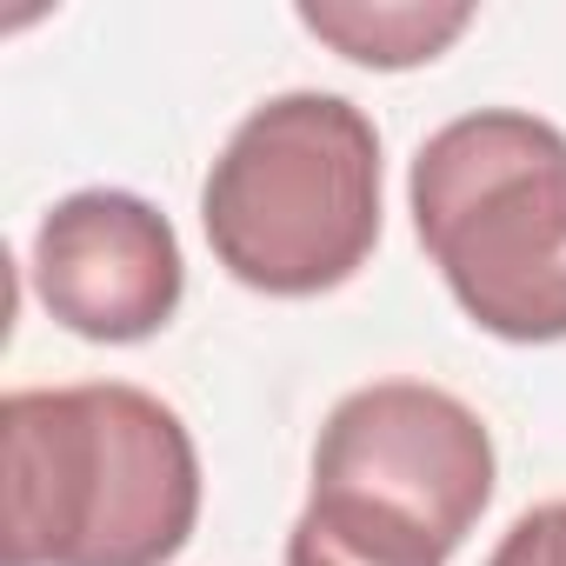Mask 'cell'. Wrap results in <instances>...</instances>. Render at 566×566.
I'll return each instance as SVG.
<instances>
[{
	"label": "cell",
	"instance_id": "cell-3",
	"mask_svg": "<svg viewBox=\"0 0 566 566\" xmlns=\"http://www.w3.org/2000/svg\"><path fill=\"white\" fill-rule=\"evenodd\" d=\"M413 233L460 314L513 347L566 340V134L480 107L427 134L407 174Z\"/></svg>",
	"mask_w": 566,
	"mask_h": 566
},
{
	"label": "cell",
	"instance_id": "cell-2",
	"mask_svg": "<svg viewBox=\"0 0 566 566\" xmlns=\"http://www.w3.org/2000/svg\"><path fill=\"white\" fill-rule=\"evenodd\" d=\"M213 260L253 294L314 301L380 247V134L347 94H273L200 187Z\"/></svg>",
	"mask_w": 566,
	"mask_h": 566
},
{
	"label": "cell",
	"instance_id": "cell-1",
	"mask_svg": "<svg viewBox=\"0 0 566 566\" xmlns=\"http://www.w3.org/2000/svg\"><path fill=\"white\" fill-rule=\"evenodd\" d=\"M0 566H167L200 520V453L180 413L127 380L0 400Z\"/></svg>",
	"mask_w": 566,
	"mask_h": 566
},
{
	"label": "cell",
	"instance_id": "cell-6",
	"mask_svg": "<svg viewBox=\"0 0 566 566\" xmlns=\"http://www.w3.org/2000/svg\"><path fill=\"white\" fill-rule=\"evenodd\" d=\"M301 28L360 67L400 74V67L440 61L473 28V8H427V0H301Z\"/></svg>",
	"mask_w": 566,
	"mask_h": 566
},
{
	"label": "cell",
	"instance_id": "cell-8",
	"mask_svg": "<svg viewBox=\"0 0 566 566\" xmlns=\"http://www.w3.org/2000/svg\"><path fill=\"white\" fill-rule=\"evenodd\" d=\"M486 566H566V500L520 513Z\"/></svg>",
	"mask_w": 566,
	"mask_h": 566
},
{
	"label": "cell",
	"instance_id": "cell-5",
	"mask_svg": "<svg viewBox=\"0 0 566 566\" xmlns=\"http://www.w3.org/2000/svg\"><path fill=\"white\" fill-rule=\"evenodd\" d=\"M34 294L41 307L101 347L154 340L180 294H187V260L160 207L120 187H87L48 207L34 233Z\"/></svg>",
	"mask_w": 566,
	"mask_h": 566
},
{
	"label": "cell",
	"instance_id": "cell-4",
	"mask_svg": "<svg viewBox=\"0 0 566 566\" xmlns=\"http://www.w3.org/2000/svg\"><path fill=\"white\" fill-rule=\"evenodd\" d=\"M314 493L407 520L453 559L493 500V433L447 387L374 380L327 413L314 440Z\"/></svg>",
	"mask_w": 566,
	"mask_h": 566
},
{
	"label": "cell",
	"instance_id": "cell-7",
	"mask_svg": "<svg viewBox=\"0 0 566 566\" xmlns=\"http://www.w3.org/2000/svg\"><path fill=\"white\" fill-rule=\"evenodd\" d=\"M287 566H447V553L407 520H387L360 500L314 493L287 533Z\"/></svg>",
	"mask_w": 566,
	"mask_h": 566
}]
</instances>
